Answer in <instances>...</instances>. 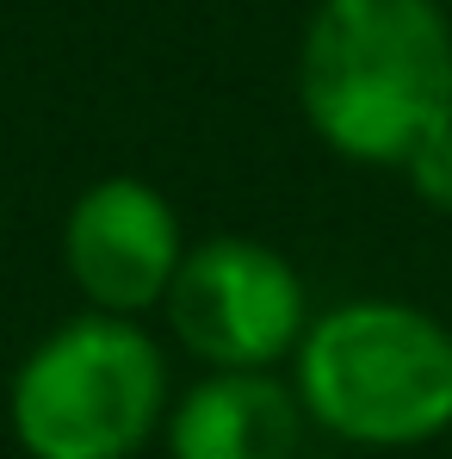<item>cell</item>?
Returning a JSON list of instances; mask_svg holds the SVG:
<instances>
[{
    "mask_svg": "<svg viewBox=\"0 0 452 459\" xmlns=\"http://www.w3.org/2000/svg\"><path fill=\"white\" fill-rule=\"evenodd\" d=\"M298 106L341 161L409 174L452 131V13L440 0H316L298 38Z\"/></svg>",
    "mask_w": 452,
    "mask_h": 459,
    "instance_id": "1",
    "label": "cell"
},
{
    "mask_svg": "<svg viewBox=\"0 0 452 459\" xmlns=\"http://www.w3.org/2000/svg\"><path fill=\"white\" fill-rule=\"evenodd\" d=\"M292 391L347 447H428L452 429V329L409 299H347L310 316Z\"/></svg>",
    "mask_w": 452,
    "mask_h": 459,
    "instance_id": "2",
    "label": "cell"
},
{
    "mask_svg": "<svg viewBox=\"0 0 452 459\" xmlns=\"http://www.w3.org/2000/svg\"><path fill=\"white\" fill-rule=\"evenodd\" d=\"M167 416V360L137 316L87 310L13 373L6 422L31 459H131Z\"/></svg>",
    "mask_w": 452,
    "mask_h": 459,
    "instance_id": "3",
    "label": "cell"
},
{
    "mask_svg": "<svg viewBox=\"0 0 452 459\" xmlns=\"http://www.w3.org/2000/svg\"><path fill=\"white\" fill-rule=\"evenodd\" d=\"M161 310L180 348L211 373H273L279 360L298 354L310 329L303 273L273 242L254 236L192 242Z\"/></svg>",
    "mask_w": 452,
    "mask_h": 459,
    "instance_id": "4",
    "label": "cell"
},
{
    "mask_svg": "<svg viewBox=\"0 0 452 459\" xmlns=\"http://www.w3.org/2000/svg\"><path fill=\"white\" fill-rule=\"evenodd\" d=\"M63 261L81 299L106 316H143L167 299L180 261H186V236L174 205L137 174H112L93 180L69 205L63 224Z\"/></svg>",
    "mask_w": 452,
    "mask_h": 459,
    "instance_id": "5",
    "label": "cell"
},
{
    "mask_svg": "<svg viewBox=\"0 0 452 459\" xmlns=\"http://www.w3.org/2000/svg\"><path fill=\"white\" fill-rule=\"evenodd\" d=\"M303 422L279 373H211L167 410V459H298Z\"/></svg>",
    "mask_w": 452,
    "mask_h": 459,
    "instance_id": "6",
    "label": "cell"
},
{
    "mask_svg": "<svg viewBox=\"0 0 452 459\" xmlns=\"http://www.w3.org/2000/svg\"><path fill=\"white\" fill-rule=\"evenodd\" d=\"M409 186H415V199H422L428 212L452 218V131H447V137H440L428 155H422L415 168H409Z\"/></svg>",
    "mask_w": 452,
    "mask_h": 459,
    "instance_id": "7",
    "label": "cell"
}]
</instances>
